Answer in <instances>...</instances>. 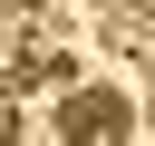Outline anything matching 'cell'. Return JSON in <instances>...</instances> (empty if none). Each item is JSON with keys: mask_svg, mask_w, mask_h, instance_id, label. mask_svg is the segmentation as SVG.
I'll return each instance as SVG.
<instances>
[{"mask_svg": "<svg viewBox=\"0 0 155 146\" xmlns=\"http://www.w3.org/2000/svg\"><path fill=\"white\" fill-rule=\"evenodd\" d=\"M10 49H19V10H0V58H10Z\"/></svg>", "mask_w": 155, "mask_h": 146, "instance_id": "cell-2", "label": "cell"}, {"mask_svg": "<svg viewBox=\"0 0 155 146\" xmlns=\"http://www.w3.org/2000/svg\"><path fill=\"white\" fill-rule=\"evenodd\" d=\"M58 136H136V107H126V88H78V97L58 107Z\"/></svg>", "mask_w": 155, "mask_h": 146, "instance_id": "cell-1", "label": "cell"}]
</instances>
